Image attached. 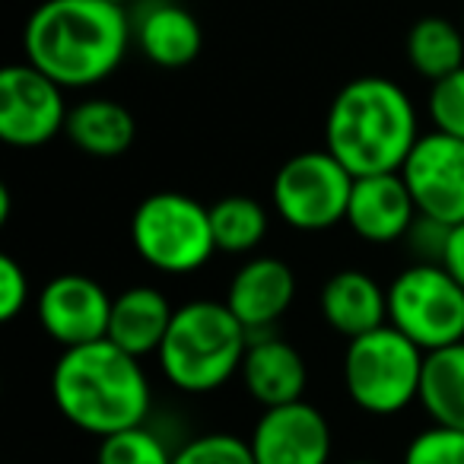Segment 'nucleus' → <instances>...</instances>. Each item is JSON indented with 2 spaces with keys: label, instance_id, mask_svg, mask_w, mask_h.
I'll return each mask as SVG.
<instances>
[{
  "label": "nucleus",
  "instance_id": "1",
  "mask_svg": "<svg viewBox=\"0 0 464 464\" xmlns=\"http://www.w3.org/2000/svg\"><path fill=\"white\" fill-rule=\"evenodd\" d=\"M130 42L128 10L109 0H45L23 29L26 61L64 90H90L109 80Z\"/></svg>",
  "mask_w": 464,
  "mask_h": 464
},
{
  "label": "nucleus",
  "instance_id": "2",
  "mask_svg": "<svg viewBox=\"0 0 464 464\" xmlns=\"http://www.w3.org/2000/svg\"><path fill=\"white\" fill-rule=\"evenodd\" d=\"M420 137L413 99L401 83L375 73L343 83L324 118V150L353 179L401 172Z\"/></svg>",
  "mask_w": 464,
  "mask_h": 464
},
{
  "label": "nucleus",
  "instance_id": "3",
  "mask_svg": "<svg viewBox=\"0 0 464 464\" xmlns=\"http://www.w3.org/2000/svg\"><path fill=\"white\" fill-rule=\"evenodd\" d=\"M52 398L67 423L105 439L147 423L153 388L140 360L105 337L58 356L52 369Z\"/></svg>",
  "mask_w": 464,
  "mask_h": 464
},
{
  "label": "nucleus",
  "instance_id": "4",
  "mask_svg": "<svg viewBox=\"0 0 464 464\" xmlns=\"http://www.w3.org/2000/svg\"><path fill=\"white\" fill-rule=\"evenodd\" d=\"M248 343L252 334L223 299H191L175 309L156 360L172 388L210 394L239 375Z\"/></svg>",
  "mask_w": 464,
  "mask_h": 464
},
{
  "label": "nucleus",
  "instance_id": "5",
  "mask_svg": "<svg viewBox=\"0 0 464 464\" xmlns=\"http://www.w3.org/2000/svg\"><path fill=\"white\" fill-rule=\"evenodd\" d=\"M423 366V350L398 328L382 324L356 341H347L341 362L343 392L362 413L394 417L411 404H420Z\"/></svg>",
  "mask_w": 464,
  "mask_h": 464
},
{
  "label": "nucleus",
  "instance_id": "6",
  "mask_svg": "<svg viewBox=\"0 0 464 464\" xmlns=\"http://www.w3.org/2000/svg\"><path fill=\"white\" fill-rule=\"evenodd\" d=\"M130 246L160 274H194L217 255L210 207L181 191H156L130 217Z\"/></svg>",
  "mask_w": 464,
  "mask_h": 464
},
{
  "label": "nucleus",
  "instance_id": "7",
  "mask_svg": "<svg viewBox=\"0 0 464 464\" xmlns=\"http://www.w3.org/2000/svg\"><path fill=\"white\" fill-rule=\"evenodd\" d=\"M388 324L423 353L464 341V290L442 265L413 261L388 284Z\"/></svg>",
  "mask_w": 464,
  "mask_h": 464
},
{
  "label": "nucleus",
  "instance_id": "8",
  "mask_svg": "<svg viewBox=\"0 0 464 464\" xmlns=\"http://www.w3.org/2000/svg\"><path fill=\"white\" fill-rule=\"evenodd\" d=\"M353 175L328 153L305 150L277 169L271 181L274 210L296 232H324L347 219Z\"/></svg>",
  "mask_w": 464,
  "mask_h": 464
},
{
  "label": "nucleus",
  "instance_id": "9",
  "mask_svg": "<svg viewBox=\"0 0 464 464\" xmlns=\"http://www.w3.org/2000/svg\"><path fill=\"white\" fill-rule=\"evenodd\" d=\"M64 86L35 71L29 61L0 71V140L20 150L52 143L67 128Z\"/></svg>",
  "mask_w": 464,
  "mask_h": 464
},
{
  "label": "nucleus",
  "instance_id": "10",
  "mask_svg": "<svg viewBox=\"0 0 464 464\" xmlns=\"http://www.w3.org/2000/svg\"><path fill=\"white\" fill-rule=\"evenodd\" d=\"M420 217L442 226L464 223V140L430 130L401 169Z\"/></svg>",
  "mask_w": 464,
  "mask_h": 464
},
{
  "label": "nucleus",
  "instance_id": "11",
  "mask_svg": "<svg viewBox=\"0 0 464 464\" xmlns=\"http://www.w3.org/2000/svg\"><path fill=\"white\" fill-rule=\"evenodd\" d=\"M111 299L99 280L86 274H58L35 296L39 328L64 350L109 337Z\"/></svg>",
  "mask_w": 464,
  "mask_h": 464
},
{
  "label": "nucleus",
  "instance_id": "12",
  "mask_svg": "<svg viewBox=\"0 0 464 464\" xmlns=\"http://www.w3.org/2000/svg\"><path fill=\"white\" fill-rule=\"evenodd\" d=\"M248 445L255 464H331L334 432L315 404L296 401L261 411Z\"/></svg>",
  "mask_w": 464,
  "mask_h": 464
},
{
  "label": "nucleus",
  "instance_id": "13",
  "mask_svg": "<svg viewBox=\"0 0 464 464\" xmlns=\"http://www.w3.org/2000/svg\"><path fill=\"white\" fill-rule=\"evenodd\" d=\"M296 299V274L274 255H255L232 274L223 303L248 328V334H267L290 312Z\"/></svg>",
  "mask_w": 464,
  "mask_h": 464
},
{
  "label": "nucleus",
  "instance_id": "14",
  "mask_svg": "<svg viewBox=\"0 0 464 464\" xmlns=\"http://www.w3.org/2000/svg\"><path fill=\"white\" fill-rule=\"evenodd\" d=\"M420 210L401 172L362 175L353 181L343 223L369 246H392L411 236Z\"/></svg>",
  "mask_w": 464,
  "mask_h": 464
},
{
  "label": "nucleus",
  "instance_id": "15",
  "mask_svg": "<svg viewBox=\"0 0 464 464\" xmlns=\"http://www.w3.org/2000/svg\"><path fill=\"white\" fill-rule=\"evenodd\" d=\"M242 388L261 411L305 401L309 366L290 341L277 334H255L239 369Z\"/></svg>",
  "mask_w": 464,
  "mask_h": 464
},
{
  "label": "nucleus",
  "instance_id": "16",
  "mask_svg": "<svg viewBox=\"0 0 464 464\" xmlns=\"http://www.w3.org/2000/svg\"><path fill=\"white\" fill-rule=\"evenodd\" d=\"M318 309L331 331L347 341L388 324V286L360 267H343L324 280Z\"/></svg>",
  "mask_w": 464,
  "mask_h": 464
},
{
  "label": "nucleus",
  "instance_id": "17",
  "mask_svg": "<svg viewBox=\"0 0 464 464\" xmlns=\"http://www.w3.org/2000/svg\"><path fill=\"white\" fill-rule=\"evenodd\" d=\"M134 45L150 64L179 71L200 54L204 33L191 10L172 0H156L134 20Z\"/></svg>",
  "mask_w": 464,
  "mask_h": 464
},
{
  "label": "nucleus",
  "instance_id": "18",
  "mask_svg": "<svg viewBox=\"0 0 464 464\" xmlns=\"http://www.w3.org/2000/svg\"><path fill=\"white\" fill-rule=\"evenodd\" d=\"M175 318L172 303L166 293L156 286H128L111 299V318H109V341L121 347L124 353L137 356H156L166 341V331Z\"/></svg>",
  "mask_w": 464,
  "mask_h": 464
},
{
  "label": "nucleus",
  "instance_id": "19",
  "mask_svg": "<svg viewBox=\"0 0 464 464\" xmlns=\"http://www.w3.org/2000/svg\"><path fill=\"white\" fill-rule=\"evenodd\" d=\"M64 134L80 153L96 156V160H115L134 147L137 121L128 105L115 99H86L71 109Z\"/></svg>",
  "mask_w": 464,
  "mask_h": 464
},
{
  "label": "nucleus",
  "instance_id": "20",
  "mask_svg": "<svg viewBox=\"0 0 464 464\" xmlns=\"http://www.w3.org/2000/svg\"><path fill=\"white\" fill-rule=\"evenodd\" d=\"M404 58L430 83L464 67V26L449 16H420L404 39Z\"/></svg>",
  "mask_w": 464,
  "mask_h": 464
},
{
  "label": "nucleus",
  "instance_id": "21",
  "mask_svg": "<svg viewBox=\"0 0 464 464\" xmlns=\"http://www.w3.org/2000/svg\"><path fill=\"white\" fill-rule=\"evenodd\" d=\"M420 407L436 426L464 430V341L426 353Z\"/></svg>",
  "mask_w": 464,
  "mask_h": 464
},
{
  "label": "nucleus",
  "instance_id": "22",
  "mask_svg": "<svg viewBox=\"0 0 464 464\" xmlns=\"http://www.w3.org/2000/svg\"><path fill=\"white\" fill-rule=\"evenodd\" d=\"M210 229L217 252L248 255L267 236V210L248 194H226L210 204Z\"/></svg>",
  "mask_w": 464,
  "mask_h": 464
},
{
  "label": "nucleus",
  "instance_id": "23",
  "mask_svg": "<svg viewBox=\"0 0 464 464\" xmlns=\"http://www.w3.org/2000/svg\"><path fill=\"white\" fill-rule=\"evenodd\" d=\"M175 451L147 423L99 439L96 464H172Z\"/></svg>",
  "mask_w": 464,
  "mask_h": 464
},
{
  "label": "nucleus",
  "instance_id": "24",
  "mask_svg": "<svg viewBox=\"0 0 464 464\" xmlns=\"http://www.w3.org/2000/svg\"><path fill=\"white\" fill-rule=\"evenodd\" d=\"M172 464H255L248 439L232 432H204L175 449Z\"/></svg>",
  "mask_w": 464,
  "mask_h": 464
},
{
  "label": "nucleus",
  "instance_id": "25",
  "mask_svg": "<svg viewBox=\"0 0 464 464\" xmlns=\"http://www.w3.org/2000/svg\"><path fill=\"white\" fill-rule=\"evenodd\" d=\"M426 115L432 121V130L464 140V67L430 83Z\"/></svg>",
  "mask_w": 464,
  "mask_h": 464
},
{
  "label": "nucleus",
  "instance_id": "26",
  "mask_svg": "<svg viewBox=\"0 0 464 464\" xmlns=\"http://www.w3.org/2000/svg\"><path fill=\"white\" fill-rule=\"evenodd\" d=\"M401 464H464V430L426 426L407 442Z\"/></svg>",
  "mask_w": 464,
  "mask_h": 464
},
{
  "label": "nucleus",
  "instance_id": "27",
  "mask_svg": "<svg viewBox=\"0 0 464 464\" xmlns=\"http://www.w3.org/2000/svg\"><path fill=\"white\" fill-rule=\"evenodd\" d=\"M29 274L16 258L4 255L0 258V322H14L29 305Z\"/></svg>",
  "mask_w": 464,
  "mask_h": 464
},
{
  "label": "nucleus",
  "instance_id": "28",
  "mask_svg": "<svg viewBox=\"0 0 464 464\" xmlns=\"http://www.w3.org/2000/svg\"><path fill=\"white\" fill-rule=\"evenodd\" d=\"M439 265H442L445 271L458 280V286L464 290V223H458V226H451V229H449Z\"/></svg>",
  "mask_w": 464,
  "mask_h": 464
},
{
  "label": "nucleus",
  "instance_id": "29",
  "mask_svg": "<svg viewBox=\"0 0 464 464\" xmlns=\"http://www.w3.org/2000/svg\"><path fill=\"white\" fill-rule=\"evenodd\" d=\"M10 204H14V198H10V188L0 185V223H10Z\"/></svg>",
  "mask_w": 464,
  "mask_h": 464
},
{
  "label": "nucleus",
  "instance_id": "30",
  "mask_svg": "<svg viewBox=\"0 0 464 464\" xmlns=\"http://www.w3.org/2000/svg\"><path fill=\"white\" fill-rule=\"evenodd\" d=\"M109 4H115V7H128L130 0H109Z\"/></svg>",
  "mask_w": 464,
  "mask_h": 464
},
{
  "label": "nucleus",
  "instance_id": "31",
  "mask_svg": "<svg viewBox=\"0 0 464 464\" xmlns=\"http://www.w3.org/2000/svg\"><path fill=\"white\" fill-rule=\"evenodd\" d=\"M347 464H379V461H347Z\"/></svg>",
  "mask_w": 464,
  "mask_h": 464
},
{
  "label": "nucleus",
  "instance_id": "32",
  "mask_svg": "<svg viewBox=\"0 0 464 464\" xmlns=\"http://www.w3.org/2000/svg\"><path fill=\"white\" fill-rule=\"evenodd\" d=\"M461 26H464V20H461Z\"/></svg>",
  "mask_w": 464,
  "mask_h": 464
}]
</instances>
